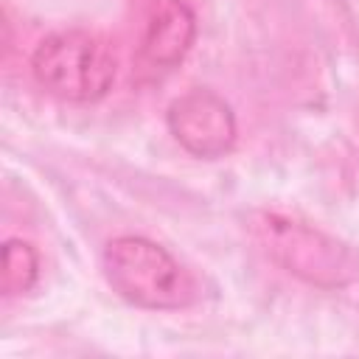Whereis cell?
Instances as JSON below:
<instances>
[{
  "label": "cell",
  "mask_w": 359,
  "mask_h": 359,
  "mask_svg": "<svg viewBox=\"0 0 359 359\" xmlns=\"http://www.w3.org/2000/svg\"><path fill=\"white\" fill-rule=\"evenodd\" d=\"M247 230L272 264L309 286L331 292L359 280V250L317 224L280 210H252Z\"/></svg>",
  "instance_id": "1"
},
{
  "label": "cell",
  "mask_w": 359,
  "mask_h": 359,
  "mask_svg": "<svg viewBox=\"0 0 359 359\" xmlns=\"http://www.w3.org/2000/svg\"><path fill=\"white\" fill-rule=\"evenodd\" d=\"M31 73L36 84L67 104L101 101L118 76L115 45L87 28L53 31L31 53Z\"/></svg>",
  "instance_id": "2"
},
{
  "label": "cell",
  "mask_w": 359,
  "mask_h": 359,
  "mask_svg": "<svg viewBox=\"0 0 359 359\" xmlns=\"http://www.w3.org/2000/svg\"><path fill=\"white\" fill-rule=\"evenodd\" d=\"M107 283L132 306L149 311H177L196 300L191 272L157 241L146 236H118L101 255Z\"/></svg>",
  "instance_id": "3"
},
{
  "label": "cell",
  "mask_w": 359,
  "mask_h": 359,
  "mask_svg": "<svg viewBox=\"0 0 359 359\" xmlns=\"http://www.w3.org/2000/svg\"><path fill=\"white\" fill-rule=\"evenodd\" d=\"M171 137L199 160L224 157L238 137L233 107L208 87H191L177 95L165 109Z\"/></svg>",
  "instance_id": "4"
},
{
  "label": "cell",
  "mask_w": 359,
  "mask_h": 359,
  "mask_svg": "<svg viewBox=\"0 0 359 359\" xmlns=\"http://www.w3.org/2000/svg\"><path fill=\"white\" fill-rule=\"evenodd\" d=\"M196 39V14L185 0H157L140 34L137 59L149 70L177 67Z\"/></svg>",
  "instance_id": "5"
},
{
  "label": "cell",
  "mask_w": 359,
  "mask_h": 359,
  "mask_svg": "<svg viewBox=\"0 0 359 359\" xmlns=\"http://www.w3.org/2000/svg\"><path fill=\"white\" fill-rule=\"evenodd\" d=\"M0 289L6 297H20L31 292L39 280V252L25 238H8L3 244V272Z\"/></svg>",
  "instance_id": "6"
}]
</instances>
